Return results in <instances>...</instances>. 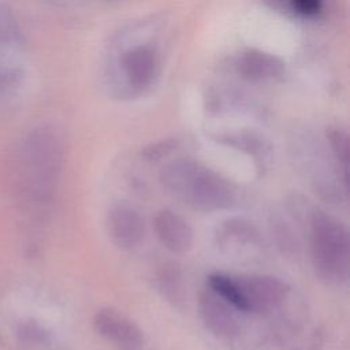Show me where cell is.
I'll use <instances>...</instances> for the list:
<instances>
[{
  "instance_id": "1",
  "label": "cell",
  "mask_w": 350,
  "mask_h": 350,
  "mask_svg": "<svg viewBox=\"0 0 350 350\" xmlns=\"http://www.w3.org/2000/svg\"><path fill=\"white\" fill-rule=\"evenodd\" d=\"M161 185L174 197L200 212H215L231 206L235 186L223 175L194 160H176L160 172Z\"/></svg>"
},
{
  "instance_id": "2",
  "label": "cell",
  "mask_w": 350,
  "mask_h": 350,
  "mask_svg": "<svg viewBox=\"0 0 350 350\" xmlns=\"http://www.w3.org/2000/svg\"><path fill=\"white\" fill-rule=\"evenodd\" d=\"M310 260L317 276L339 284L349 276L350 242L346 227L324 211H314L309 227Z\"/></svg>"
},
{
  "instance_id": "3",
  "label": "cell",
  "mask_w": 350,
  "mask_h": 350,
  "mask_svg": "<svg viewBox=\"0 0 350 350\" xmlns=\"http://www.w3.org/2000/svg\"><path fill=\"white\" fill-rule=\"evenodd\" d=\"M25 182L34 196L46 197L57 179L62 161V149L57 138L45 130L33 133L22 150Z\"/></svg>"
},
{
  "instance_id": "4",
  "label": "cell",
  "mask_w": 350,
  "mask_h": 350,
  "mask_svg": "<svg viewBox=\"0 0 350 350\" xmlns=\"http://www.w3.org/2000/svg\"><path fill=\"white\" fill-rule=\"evenodd\" d=\"M245 304V313L268 314L276 310L288 294L286 282L271 275L237 276Z\"/></svg>"
},
{
  "instance_id": "5",
  "label": "cell",
  "mask_w": 350,
  "mask_h": 350,
  "mask_svg": "<svg viewBox=\"0 0 350 350\" xmlns=\"http://www.w3.org/2000/svg\"><path fill=\"white\" fill-rule=\"evenodd\" d=\"M94 331L118 350H144L141 328L115 308H101L93 316Z\"/></svg>"
},
{
  "instance_id": "6",
  "label": "cell",
  "mask_w": 350,
  "mask_h": 350,
  "mask_svg": "<svg viewBox=\"0 0 350 350\" xmlns=\"http://www.w3.org/2000/svg\"><path fill=\"white\" fill-rule=\"evenodd\" d=\"M198 310L205 328L215 336L230 339L239 334L241 312L208 286L200 293Z\"/></svg>"
},
{
  "instance_id": "7",
  "label": "cell",
  "mask_w": 350,
  "mask_h": 350,
  "mask_svg": "<svg viewBox=\"0 0 350 350\" xmlns=\"http://www.w3.org/2000/svg\"><path fill=\"white\" fill-rule=\"evenodd\" d=\"M111 241L122 250L137 247L145 235V220L139 212L126 202L112 205L107 219Z\"/></svg>"
},
{
  "instance_id": "8",
  "label": "cell",
  "mask_w": 350,
  "mask_h": 350,
  "mask_svg": "<svg viewBox=\"0 0 350 350\" xmlns=\"http://www.w3.org/2000/svg\"><path fill=\"white\" fill-rule=\"evenodd\" d=\"M153 227L160 243L172 253H186L193 245L190 224L172 209L164 208L159 211L154 216Z\"/></svg>"
},
{
  "instance_id": "9",
  "label": "cell",
  "mask_w": 350,
  "mask_h": 350,
  "mask_svg": "<svg viewBox=\"0 0 350 350\" xmlns=\"http://www.w3.org/2000/svg\"><path fill=\"white\" fill-rule=\"evenodd\" d=\"M238 70L247 79L261 81L282 75L284 64L279 57L271 53L258 49H249L241 55Z\"/></svg>"
},
{
  "instance_id": "10",
  "label": "cell",
  "mask_w": 350,
  "mask_h": 350,
  "mask_svg": "<svg viewBox=\"0 0 350 350\" xmlns=\"http://www.w3.org/2000/svg\"><path fill=\"white\" fill-rule=\"evenodd\" d=\"M122 64L129 82L135 88H145L153 79L156 59L148 46H135L127 51L122 59Z\"/></svg>"
},
{
  "instance_id": "11",
  "label": "cell",
  "mask_w": 350,
  "mask_h": 350,
  "mask_svg": "<svg viewBox=\"0 0 350 350\" xmlns=\"http://www.w3.org/2000/svg\"><path fill=\"white\" fill-rule=\"evenodd\" d=\"M157 288L161 297L172 304L180 306L185 302V284L180 269L174 264L163 265L157 272Z\"/></svg>"
},
{
  "instance_id": "12",
  "label": "cell",
  "mask_w": 350,
  "mask_h": 350,
  "mask_svg": "<svg viewBox=\"0 0 350 350\" xmlns=\"http://www.w3.org/2000/svg\"><path fill=\"white\" fill-rule=\"evenodd\" d=\"M328 139L332 148V152L336 160L343 165V170L347 172V159H349V139L345 133L340 130H331L328 133Z\"/></svg>"
},
{
  "instance_id": "13",
  "label": "cell",
  "mask_w": 350,
  "mask_h": 350,
  "mask_svg": "<svg viewBox=\"0 0 350 350\" xmlns=\"http://www.w3.org/2000/svg\"><path fill=\"white\" fill-rule=\"evenodd\" d=\"M175 149H176V141L165 139V141H160V142L148 145L141 152V154L146 161H159V160L167 157L168 154H171V152Z\"/></svg>"
},
{
  "instance_id": "14",
  "label": "cell",
  "mask_w": 350,
  "mask_h": 350,
  "mask_svg": "<svg viewBox=\"0 0 350 350\" xmlns=\"http://www.w3.org/2000/svg\"><path fill=\"white\" fill-rule=\"evenodd\" d=\"M290 7L301 15H314L321 8V0H290Z\"/></svg>"
}]
</instances>
